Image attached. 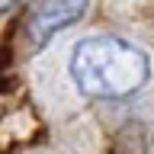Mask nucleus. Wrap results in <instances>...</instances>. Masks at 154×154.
Listing matches in <instances>:
<instances>
[{
  "mask_svg": "<svg viewBox=\"0 0 154 154\" xmlns=\"http://www.w3.org/2000/svg\"><path fill=\"white\" fill-rule=\"evenodd\" d=\"M13 3H16V0H0V10H10Z\"/></svg>",
  "mask_w": 154,
  "mask_h": 154,
  "instance_id": "7ed1b4c3",
  "label": "nucleus"
},
{
  "mask_svg": "<svg viewBox=\"0 0 154 154\" xmlns=\"http://www.w3.org/2000/svg\"><path fill=\"white\" fill-rule=\"evenodd\" d=\"M87 10H90V0H38L26 19L29 42L35 48H42L58 32H64L67 26L80 23L87 16Z\"/></svg>",
  "mask_w": 154,
  "mask_h": 154,
  "instance_id": "f03ea898",
  "label": "nucleus"
},
{
  "mask_svg": "<svg viewBox=\"0 0 154 154\" xmlns=\"http://www.w3.org/2000/svg\"><path fill=\"white\" fill-rule=\"evenodd\" d=\"M67 74L90 100H122L151 80V58L122 35H87L71 48Z\"/></svg>",
  "mask_w": 154,
  "mask_h": 154,
  "instance_id": "f257e3e1",
  "label": "nucleus"
}]
</instances>
